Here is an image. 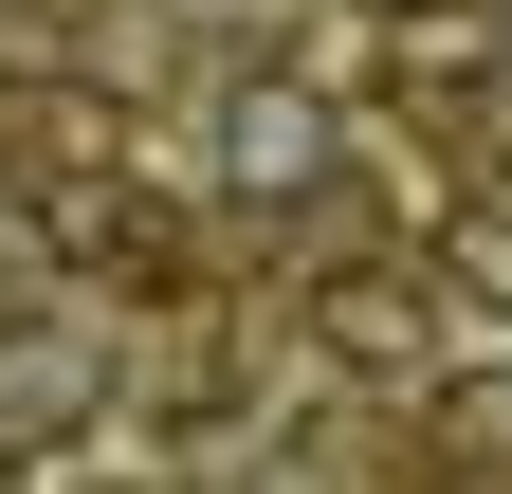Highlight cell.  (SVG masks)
<instances>
[{"instance_id":"cell-1","label":"cell","mask_w":512,"mask_h":494,"mask_svg":"<svg viewBox=\"0 0 512 494\" xmlns=\"http://www.w3.org/2000/svg\"><path fill=\"white\" fill-rule=\"evenodd\" d=\"M110 421V312H0V476L74 458Z\"/></svg>"},{"instance_id":"cell-2","label":"cell","mask_w":512,"mask_h":494,"mask_svg":"<svg viewBox=\"0 0 512 494\" xmlns=\"http://www.w3.org/2000/svg\"><path fill=\"white\" fill-rule=\"evenodd\" d=\"M220 147H238V183H256V202H293V183H330V110H311L293 74H256V92L220 110Z\"/></svg>"},{"instance_id":"cell-3","label":"cell","mask_w":512,"mask_h":494,"mask_svg":"<svg viewBox=\"0 0 512 494\" xmlns=\"http://www.w3.org/2000/svg\"><path fill=\"white\" fill-rule=\"evenodd\" d=\"M330 348L421 385V366H439V293H421V275H348V293H330Z\"/></svg>"},{"instance_id":"cell-4","label":"cell","mask_w":512,"mask_h":494,"mask_svg":"<svg viewBox=\"0 0 512 494\" xmlns=\"http://www.w3.org/2000/svg\"><path fill=\"white\" fill-rule=\"evenodd\" d=\"M476 275H512V202H494V220H476Z\"/></svg>"}]
</instances>
